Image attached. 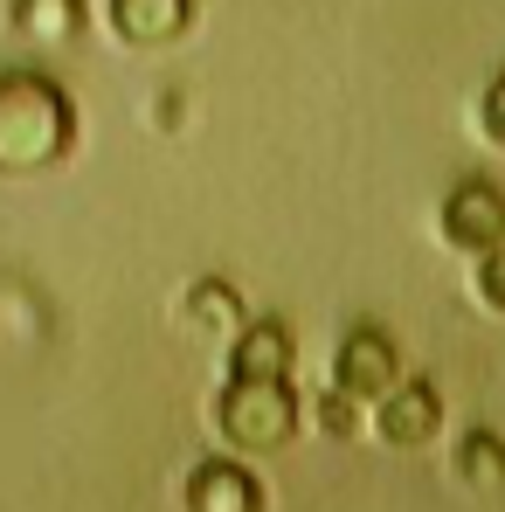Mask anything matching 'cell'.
Instances as JSON below:
<instances>
[{
  "label": "cell",
  "mask_w": 505,
  "mask_h": 512,
  "mask_svg": "<svg viewBox=\"0 0 505 512\" xmlns=\"http://www.w3.org/2000/svg\"><path fill=\"white\" fill-rule=\"evenodd\" d=\"M77 146V111L49 77H0V173H49Z\"/></svg>",
  "instance_id": "6da1fadb"
},
{
  "label": "cell",
  "mask_w": 505,
  "mask_h": 512,
  "mask_svg": "<svg viewBox=\"0 0 505 512\" xmlns=\"http://www.w3.org/2000/svg\"><path fill=\"white\" fill-rule=\"evenodd\" d=\"M215 436L229 443V457H270L298 436V388L291 374L284 381H250V374H229L215 409H208Z\"/></svg>",
  "instance_id": "7a4b0ae2"
},
{
  "label": "cell",
  "mask_w": 505,
  "mask_h": 512,
  "mask_svg": "<svg viewBox=\"0 0 505 512\" xmlns=\"http://www.w3.org/2000/svg\"><path fill=\"white\" fill-rule=\"evenodd\" d=\"M436 236L464 256H485L505 243V194L492 180H457L443 194V215H436Z\"/></svg>",
  "instance_id": "3957f363"
},
{
  "label": "cell",
  "mask_w": 505,
  "mask_h": 512,
  "mask_svg": "<svg viewBox=\"0 0 505 512\" xmlns=\"http://www.w3.org/2000/svg\"><path fill=\"white\" fill-rule=\"evenodd\" d=\"M395 381H402V353H395V340H388L381 326H353V333L339 340V353H333V388L339 395H353V402L367 409V402H381Z\"/></svg>",
  "instance_id": "277c9868"
},
{
  "label": "cell",
  "mask_w": 505,
  "mask_h": 512,
  "mask_svg": "<svg viewBox=\"0 0 505 512\" xmlns=\"http://www.w3.org/2000/svg\"><path fill=\"white\" fill-rule=\"evenodd\" d=\"M374 409V436L388 443V450H422L436 429H443V395L429 388V381H416V374H402L381 402H367Z\"/></svg>",
  "instance_id": "5b68a950"
},
{
  "label": "cell",
  "mask_w": 505,
  "mask_h": 512,
  "mask_svg": "<svg viewBox=\"0 0 505 512\" xmlns=\"http://www.w3.org/2000/svg\"><path fill=\"white\" fill-rule=\"evenodd\" d=\"M187 512H263V478L243 457H201L180 485Z\"/></svg>",
  "instance_id": "8992f818"
},
{
  "label": "cell",
  "mask_w": 505,
  "mask_h": 512,
  "mask_svg": "<svg viewBox=\"0 0 505 512\" xmlns=\"http://www.w3.org/2000/svg\"><path fill=\"white\" fill-rule=\"evenodd\" d=\"M180 326H187L194 340H208V346H229L250 326V305H243V291H236L229 277H194L187 298H180Z\"/></svg>",
  "instance_id": "52a82bcc"
},
{
  "label": "cell",
  "mask_w": 505,
  "mask_h": 512,
  "mask_svg": "<svg viewBox=\"0 0 505 512\" xmlns=\"http://www.w3.org/2000/svg\"><path fill=\"white\" fill-rule=\"evenodd\" d=\"M298 360V340L284 319H250L236 340H229V374H250V381H284Z\"/></svg>",
  "instance_id": "ba28073f"
},
{
  "label": "cell",
  "mask_w": 505,
  "mask_h": 512,
  "mask_svg": "<svg viewBox=\"0 0 505 512\" xmlns=\"http://www.w3.org/2000/svg\"><path fill=\"white\" fill-rule=\"evenodd\" d=\"M450 478L478 499H505V436L499 429H464L457 436V457H450Z\"/></svg>",
  "instance_id": "9c48e42d"
},
{
  "label": "cell",
  "mask_w": 505,
  "mask_h": 512,
  "mask_svg": "<svg viewBox=\"0 0 505 512\" xmlns=\"http://www.w3.org/2000/svg\"><path fill=\"white\" fill-rule=\"evenodd\" d=\"M111 21H118L125 42L160 49V42H173L187 28V0H111Z\"/></svg>",
  "instance_id": "30bf717a"
},
{
  "label": "cell",
  "mask_w": 505,
  "mask_h": 512,
  "mask_svg": "<svg viewBox=\"0 0 505 512\" xmlns=\"http://www.w3.org/2000/svg\"><path fill=\"white\" fill-rule=\"evenodd\" d=\"M14 21H21L35 42H63V35H77V21H84V14H77V0H21V7H14Z\"/></svg>",
  "instance_id": "8fae6325"
},
{
  "label": "cell",
  "mask_w": 505,
  "mask_h": 512,
  "mask_svg": "<svg viewBox=\"0 0 505 512\" xmlns=\"http://www.w3.org/2000/svg\"><path fill=\"white\" fill-rule=\"evenodd\" d=\"M471 298L492 312V319H505V243L499 250H485L478 256V277H471Z\"/></svg>",
  "instance_id": "7c38bea8"
},
{
  "label": "cell",
  "mask_w": 505,
  "mask_h": 512,
  "mask_svg": "<svg viewBox=\"0 0 505 512\" xmlns=\"http://www.w3.org/2000/svg\"><path fill=\"white\" fill-rule=\"evenodd\" d=\"M319 423H326V436H353V429H360V402L339 395V388H326V395H319Z\"/></svg>",
  "instance_id": "4fadbf2b"
},
{
  "label": "cell",
  "mask_w": 505,
  "mask_h": 512,
  "mask_svg": "<svg viewBox=\"0 0 505 512\" xmlns=\"http://www.w3.org/2000/svg\"><path fill=\"white\" fill-rule=\"evenodd\" d=\"M478 125H485V139H492V146H505V77L485 90V104H478Z\"/></svg>",
  "instance_id": "5bb4252c"
}]
</instances>
